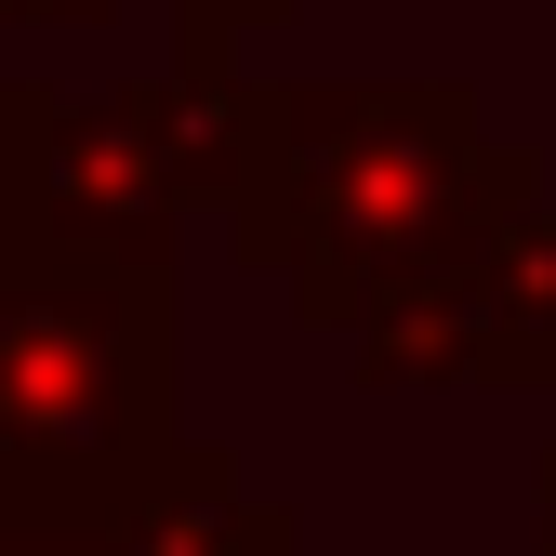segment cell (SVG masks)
Instances as JSON below:
<instances>
[{
  "mask_svg": "<svg viewBox=\"0 0 556 556\" xmlns=\"http://www.w3.org/2000/svg\"><path fill=\"white\" fill-rule=\"evenodd\" d=\"M344 358L384 397H556V199H517L438 292L371 318Z\"/></svg>",
  "mask_w": 556,
  "mask_h": 556,
  "instance_id": "obj_4",
  "label": "cell"
},
{
  "mask_svg": "<svg viewBox=\"0 0 556 556\" xmlns=\"http://www.w3.org/2000/svg\"><path fill=\"white\" fill-rule=\"evenodd\" d=\"M530 556H556V451L530 464Z\"/></svg>",
  "mask_w": 556,
  "mask_h": 556,
  "instance_id": "obj_9",
  "label": "cell"
},
{
  "mask_svg": "<svg viewBox=\"0 0 556 556\" xmlns=\"http://www.w3.org/2000/svg\"><path fill=\"white\" fill-rule=\"evenodd\" d=\"M517 199L543 186L491 132L477 80H265L226 252L278 278L305 331L358 344L410 292H438Z\"/></svg>",
  "mask_w": 556,
  "mask_h": 556,
  "instance_id": "obj_1",
  "label": "cell"
},
{
  "mask_svg": "<svg viewBox=\"0 0 556 556\" xmlns=\"http://www.w3.org/2000/svg\"><path fill=\"white\" fill-rule=\"evenodd\" d=\"M119 530H132V556H305V517L265 504L199 438H173L147 477H119Z\"/></svg>",
  "mask_w": 556,
  "mask_h": 556,
  "instance_id": "obj_5",
  "label": "cell"
},
{
  "mask_svg": "<svg viewBox=\"0 0 556 556\" xmlns=\"http://www.w3.org/2000/svg\"><path fill=\"white\" fill-rule=\"evenodd\" d=\"M173 384V278L0 265V477H66V491L147 477L186 438Z\"/></svg>",
  "mask_w": 556,
  "mask_h": 556,
  "instance_id": "obj_3",
  "label": "cell"
},
{
  "mask_svg": "<svg viewBox=\"0 0 556 556\" xmlns=\"http://www.w3.org/2000/svg\"><path fill=\"white\" fill-rule=\"evenodd\" d=\"M0 27H119V0H0Z\"/></svg>",
  "mask_w": 556,
  "mask_h": 556,
  "instance_id": "obj_8",
  "label": "cell"
},
{
  "mask_svg": "<svg viewBox=\"0 0 556 556\" xmlns=\"http://www.w3.org/2000/svg\"><path fill=\"white\" fill-rule=\"evenodd\" d=\"M265 80L160 66V80H0V265H93V278H173V239L239 199Z\"/></svg>",
  "mask_w": 556,
  "mask_h": 556,
  "instance_id": "obj_2",
  "label": "cell"
},
{
  "mask_svg": "<svg viewBox=\"0 0 556 556\" xmlns=\"http://www.w3.org/2000/svg\"><path fill=\"white\" fill-rule=\"evenodd\" d=\"M252 27H292V0H173V66H199V80H226Z\"/></svg>",
  "mask_w": 556,
  "mask_h": 556,
  "instance_id": "obj_7",
  "label": "cell"
},
{
  "mask_svg": "<svg viewBox=\"0 0 556 556\" xmlns=\"http://www.w3.org/2000/svg\"><path fill=\"white\" fill-rule=\"evenodd\" d=\"M0 556H132L119 491H66V477H0Z\"/></svg>",
  "mask_w": 556,
  "mask_h": 556,
  "instance_id": "obj_6",
  "label": "cell"
}]
</instances>
